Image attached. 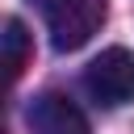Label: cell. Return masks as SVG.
Masks as SVG:
<instances>
[{
    "instance_id": "cell-1",
    "label": "cell",
    "mask_w": 134,
    "mask_h": 134,
    "mask_svg": "<svg viewBox=\"0 0 134 134\" xmlns=\"http://www.w3.org/2000/svg\"><path fill=\"white\" fill-rule=\"evenodd\" d=\"M34 4L42 8L46 29H50V46L59 54L92 42V34L109 17V0H34Z\"/></svg>"
},
{
    "instance_id": "cell-2",
    "label": "cell",
    "mask_w": 134,
    "mask_h": 134,
    "mask_svg": "<svg viewBox=\"0 0 134 134\" xmlns=\"http://www.w3.org/2000/svg\"><path fill=\"white\" fill-rule=\"evenodd\" d=\"M84 92L105 109L130 105L134 100V50H126V46L100 50L84 67Z\"/></svg>"
},
{
    "instance_id": "cell-3",
    "label": "cell",
    "mask_w": 134,
    "mask_h": 134,
    "mask_svg": "<svg viewBox=\"0 0 134 134\" xmlns=\"http://www.w3.org/2000/svg\"><path fill=\"white\" fill-rule=\"evenodd\" d=\"M29 134H92L84 109L59 92H42L29 105Z\"/></svg>"
},
{
    "instance_id": "cell-4",
    "label": "cell",
    "mask_w": 134,
    "mask_h": 134,
    "mask_svg": "<svg viewBox=\"0 0 134 134\" xmlns=\"http://www.w3.org/2000/svg\"><path fill=\"white\" fill-rule=\"evenodd\" d=\"M0 46H4L8 80H17V75H21V67H25V59H29V34H25V21H21V17H8V21H4Z\"/></svg>"
}]
</instances>
